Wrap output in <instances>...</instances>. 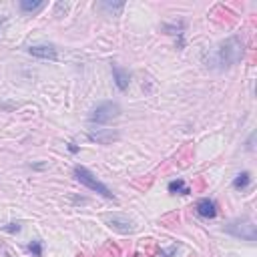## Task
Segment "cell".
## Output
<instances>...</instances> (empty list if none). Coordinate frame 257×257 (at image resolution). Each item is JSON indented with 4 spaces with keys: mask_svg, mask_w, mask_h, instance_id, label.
<instances>
[{
    "mask_svg": "<svg viewBox=\"0 0 257 257\" xmlns=\"http://www.w3.org/2000/svg\"><path fill=\"white\" fill-rule=\"evenodd\" d=\"M243 56V42L239 36H231L225 42H221L213 54V62L217 64V68H229L233 64H237Z\"/></svg>",
    "mask_w": 257,
    "mask_h": 257,
    "instance_id": "1",
    "label": "cell"
},
{
    "mask_svg": "<svg viewBox=\"0 0 257 257\" xmlns=\"http://www.w3.org/2000/svg\"><path fill=\"white\" fill-rule=\"evenodd\" d=\"M74 179L80 183V185H84L86 189H90V191H94V193H98V195H102L104 199H114V193L104 185V183H100L86 167H80V165H76L74 167Z\"/></svg>",
    "mask_w": 257,
    "mask_h": 257,
    "instance_id": "2",
    "label": "cell"
},
{
    "mask_svg": "<svg viewBox=\"0 0 257 257\" xmlns=\"http://www.w3.org/2000/svg\"><path fill=\"white\" fill-rule=\"evenodd\" d=\"M118 114H120V106L116 102H112V100H106V102L96 104V108L88 114V120L96 122V124H104V122L116 118Z\"/></svg>",
    "mask_w": 257,
    "mask_h": 257,
    "instance_id": "3",
    "label": "cell"
},
{
    "mask_svg": "<svg viewBox=\"0 0 257 257\" xmlns=\"http://www.w3.org/2000/svg\"><path fill=\"white\" fill-rule=\"evenodd\" d=\"M223 231H225V233H229V235H233V237H237V239H245V241H251V243L257 239L255 225H253V221H249V219L233 221V223L225 225V227H223Z\"/></svg>",
    "mask_w": 257,
    "mask_h": 257,
    "instance_id": "4",
    "label": "cell"
},
{
    "mask_svg": "<svg viewBox=\"0 0 257 257\" xmlns=\"http://www.w3.org/2000/svg\"><path fill=\"white\" fill-rule=\"evenodd\" d=\"M104 221L110 229L118 231V233H133L135 231V223L126 217V215H120V213H112V215H104Z\"/></svg>",
    "mask_w": 257,
    "mask_h": 257,
    "instance_id": "5",
    "label": "cell"
},
{
    "mask_svg": "<svg viewBox=\"0 0 257 257\" xmlns=\"http://www.w3.org/2000/svg\"><path fill=\"white\" fill-rule=\"evenodd\" d=\"M28 52L36 58H42V60H56V48L50 46V44H34L28 48Z\"/></svg>",
    "mask_w": 257,
    "mask_h": 257,
    "instance_id": "6",
    "label": "cell"
},
{
    "mask_svg": "<svg viewBox=\"0 0 257 257\" xmlns=\"http://www.w3.org/2000/svg\"><path fill=\"white\" fill-rule=\"evenodd\" d=\"M88 139L90 141H96L100 145H108V143H112V141L118 139V133L112 131V128H96V131H90L88 133Z\"/></svg>",
    "mask_w": 257,
    "mask_h": 257,
    "instance_id": "7",
    "label": "cell"
},
{
    "mask_svg": "<svg viewBox=\"0 0 257 257\" xmlns=\"http://www.w3.org/2000/svg\"><path fill=\"white\" fill-rule=\"evenodd\" d=\"M195 211L203 219H215L217 217V205L211 199H199L195 205Z\"/></svg>",
    "mask_w": 257,
    "mask_h": 257,
    "instance_id": "8",
    "label": "cell"
},
{
    "mask_svg": "<svg viewBox=\"0 0 257 257\" xmlns=\"http://www.w3.org/2000/svg\"><path fill=\"white\" fill-rule=\"evenodd\" d=\"M112 76H114V84L118 90H126L128 88V82H131V74L118 66H112Z\"/></svg>",
    "mask_w": 257,
    "mask_h": 257,
    "instance_id": "9",
    "label": "cell"
},
{
    "mask_svg": "<svg viewBox=\"0 0 257 257\" xmlns=\"http://www.w3.org/2000/svg\"><path fill=\"white\" fill-rule=\"evenodd\" d=\"M251 185V173L249 171H243V173H239L235 179H233V187L237 189V191H243V189H247Z\"/></svg>",
    "mask_w": 257,
    "mask_h": 257,
    "instance_id": "10",
    "label": "cell"
},
{
    "mask_svg": "<svg viewBox=\"0 0 257 257\" xmlns=\"http://www.w3.org/2000/svg\"><path fill=\"white\" fill-rule=\"evenodd\" d=\"M42 6H44L42 0H22V2H20V10H22V12H36V10H40Z\"/></svg>",
    "mask_w": 257,
    "mask_h": 257,
    "instance_id": "11",
    "label": "cell"
},
{
    "mask_svg": "<svg viewBox=\"0 0 257 257\" xmlns=\"http://www.w3.org/2000/svg\"><path fill=\"white\" fill-rule=\"evenodd\" d=\"M167 189H169V193H181V195H187V193H189V189H187V185H185L183 179H175V181H171Z\"/></svg>",
    "mask_w": 257,
    "mask_h": 257,
    "instance_id": "12",
    "label": "cell"
},
{
    "mask_svg": "<svg viewBox=\"0 0 257 257\" xmlns=\"http://www.w3.org/2000/svg\"><path fill=\"white\" fill-rule=\"evenodd\" d=\"M28 251L34 255V257H42V243L40 241H32L28 245Z\"/></svg>",
    "mask_w": 257,
    "mask_h": 257,
    "instance_id": "13",
    "label": "cell"
},
{
    "mask_svg": "<svg viewBox=\"0 0 257 257\" xmlns=\"http://www.w3.org/2000/svg\"><path fill=\"white\" fill-rule=\"evenodd\" d=\"M100 8H106V10H110V12H116V14H118V12L124 8V4H122V2H116V4H110V2H102V4H100Z\"/></svg>",
    "mask_w": 257,
    "mask_h": 257,
    "instance_id": "14",
    "label": "cell"
},
{
    "mask_svg": "<svg viewBox=\"0 0 257 257\" xmlns=\"http://www.w3.org/2000/svg\"><path fill=\"white\" fill-rule=\"evenodd\" d=\"M4 231H8V233H18V231H20V223H10V225L4 227Z\"/></svg>",
    "mask_w": 257,
    "mask_h": 257,
    "instance_id": "15",
    "label": "cell"
},
{
    "mask_svg": "<svg viewBox=\"0 0 257 257\" xmlns=\"http://www.w3.org/2000/svg\"><path fill=\"white\" fill-rule=\"evenodd\" d=\"M68 149H70V153H76V151H78V147H76V145H72V143L68 145Z\"/></svg>",
    "mask_w": 257,
    "mask_h": 257,
    "instance_id": "16",
    "label": "cell"
},
{
    "mask_svg": "<svg viewBox=\"0 0 257 257\" xmlns=\"http://www.w3.org/2000/svg\"><path fill=\"white\" fill-rule=\"evenodd\" d=\"M4 22H6V18H4V16H0V28H2V24H4Z\"/></svg>",
    "mask_w": 257,
    "mask_h": 257,
    "instance_id": "17",
    "label": "cell"
}]
</instances>
